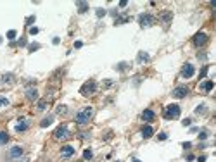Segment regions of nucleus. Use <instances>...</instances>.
I'll list each match as a JSON object with an SVG mask.
<instances>
[{
    "instance_id": "nucleus-22",
    "label": "nucleus",
    "mask_w": 216,
    "mask_h": 162,
    "mask_svg": "<svg viewBox=\"0 0 216 162\" xmlns=\"http://www.w3.org/2000/svg\"><path fill=\"white\" fill-rule=\"evenodd\" d=\"M202 112H206V105L202 104V105H197L196 109V114H202Z\"/></svg>"
},
{
    "instance_id": "nucleus-30",
    "label": "nucleus",
    "mask_w": 216,
    "mask_h": 162,
    "mask_svg": "<svg viewBox=\"0 0 216 162\" xmlns=\"http://www.w3.org/2000/svg\"><path fill=\"white\" fill-rule=\"evenodd\" d=\"M37 48H40L38 43H33V45H30V50H31V52H33V50H37Z\"/></svg>"
},
{
    "instance_id": "nucleus-5",
    "label": "nucleus",
    "mask_w": 216,
    "mask_h": 162,
    "mask_svg": "<svg viewBox=\"0 0 216 162\" xmlns=\"http://www.w3.org/2000/svg\"><path fill=\"white\" fill-rule=\"evenodd\" d=\"M192 43H194L196 47L206 45V43H208V35H206V33H197V35L194 36V40H192Z\"/></svg>"
},
{
    "instance_id": "nucleus-9",
    "label": "nucleus",
    "mask_w": 216,
    "mask_h": 162,
    "mask_svg": "<svg viewBox=\"0 0 216 162\" xmlns=\"http://www.w3.org/2000/svg\"><path fill=\"white\" fill-rule=\"evenodd\" d=\"M142 119H144V121H147V123L154 121V119H156V114H154V110H151V109H145V110L142 112Z\"/></svg>"
},
{
    "instance_id": "nucleus-27",
    "label": "nucleus",
    "mask_w": 216,
    "mask_h": 162,
    "mask_svg": "<svg viewBox=\"0 0 216 162\" xmlns=\"http://www.w3.org/2000/svg\"><path fill=\"white\" fill-rule=\"evenodd\" d=\"M57 112H59V114H64V112H66V105H59V107H57Z\"/></svg>"
},
{
    "instance_id": "nucleus-34",
    "label": "nucleus",
    "mask_w": 216,
    "mask_h": 162,
    "mask_svg": "<svg viewBox=\"0 0 216 162\" xmlns=\"http://www.w3.org/2000/svg\"><path fill=\"white\" fill-rule=\"evenodd\" d=\"M132 162H140V161H138V159H133V161H132Z\"/></svg>"
},
{
    "instance_id": "nucleus-19",
    "label": "nucleus",
    "mask_w": 216,
    "mask_h": 162,
    "mask_svg": "<svg viewBox=\"0 0 216 162\" xmlns=\"http://www.w3.org/2000/svg\"><path fill=\"white\" fill-rule=\"evenodd\" d=\"M163 21H164L166 24H170V21H171V12H170V11H166V12L163 14Z\"/></svg>"
},
{
    "instance_id": "nucleus-8",
    "label": "nucleus",
    "mask_w": 216,
    "mask_h": 162,
    "mask_svg": "<svg viewBox=\"0 0 216 162\" xmlns=\"http://www.w3.org/2000/svg\"><path fill=\"white\" fill-rule=\"evenodd\" d=\"M138 21H140V26H144V28H147V26H151V24L154 22V18H152L151 14H142Z\"/></svg>"
},
{
    "instance_id": "nucleus-31",
    "label": "nucleus",
    "mask_w": 216,
    "mask_h": 162,
    "mask_svg": "<svg viewBox=\"0 0 216 162\" xmlns=\"http://www.w3.org/2000/svg\"><path fill=\"white\" fill-rule=\"evenodd\" d=\"M104 14H106V11H104V9H97V16H99V18H102Z\"/></svg>"
},
{
    "instance_id": "nucleus-7",
    "label": "nucleus",
    "mask_w": 216,
    "mask_h": 162,
    "mask_svg": "<svg viewBox=\"0 0 216 162\" xmlns=\"http://www.w3.org/2000/svg\"><path fill=\"white\" fill-rule=\"evenodd\" d=\"M187 93H189V88H187V86H177V88L173 90L171 95H173L175 98H185V97H187Z\"/></svg>"
},
{
    "instance_id": "nucleus-33",
    "label": "nucleus",
    "mask_w": 216,
    "mask_h": 162,
    "mask_svg": "<svg viewBox=\"0 0 216 162\" xmlns=\"http://www.w3.org/2000/svg\"><path fill=\"white\" fill-rule=\"evenodd\" d=\"M33 21H35V16H31V18H28V19H26V22H28V24H31Z\"/></svg>"
},
{
    "instance_id": "nucleus-28",
    "label": "nucleus",
    "mask_w": 216,
    "mask_h": 162,
    "mask_svg": "<svg viewBox=\"0 0 216 162\" xmlns=\"http://www.w3.org/2000/svg\"><path fill=\"white\" fill-rule=\"evenodd\" d=\"M37 33H38V28H35V26L30 28V35H37Z\"/></svg>"
},
{
    "instance_id": "nucleus-18",
    "label": "nucleus",
    "mask_w": 216,
    "mask_h": 162,
    "mask_svg": "<svg viewBox=\"0 0 216 162\" xmlns=\"http://www.w3.org/2000/svg\"><path fill=\"white\" fill-rule=\"evenodd\" d=\"M26 128H28V124H26V121H21L19 124L16 126V131H18V133H21V131H24Z\"/></svg>"
},
{
    "instance_id": "nucleus-4",
    "label": "nucleus",
    "mask_w": 216,
    "mask_h": 162,
    "mask_svg": "<svg viewBox=\"0 0 216 162\" xmlns=\"http://www.w3.org/2000/svg\"><path fill=\"white\" fill-rule=\"evenodd\" d=\"M68 136H69V129L66 126H59L54 131V138H56V140H66Z\"/></svg>"
},
{
    "instance_id": "nucleus-25",
    "label": "nucleus",
    "mask_w": 216,
    "mask_h": 162,
    "mask_svg": "<svg viewBox=\"0 0 216 162\" xmlns=\"http://www.w3.org/2000/svg\"><path fill=\"white\" fill-rule=\"evenodd\" d=\"M7 105H9V100L4 98V97H0V107H7Z\"/></svg>"
},
{
    "instance_id": "nucleus-24",
    "label": "nucleus",
    "mask_w": 216,
    "mask_h": 162,
    "mask_svg": "<svg viewBox=\"0 0 216 162\" xmlns=\"http://www.w3.org/2000/svg\"><path fill=\"white\" fill-rule=\"evenodd\" d=\"M12 78H14L12 74H5V76H4L2 79H4V83H11V81H12Z\"/></svg>"
},
{
    "instance_id": "nucleus-10",
    "label": "nucleus",
    "mask_w": 216,
    "mask_h": 162,
    "mask_svg": "<svg viewBox=\"0 0 216 162\" xmlns=\"http://www.w3.org/2000/svg\"><path fill=\"white\" fill-rule=\"evenodd\" d=\"M75 154V148L71 147V145H66V147H62V150H61V155L64 157V159H68V157H71Z\"/></svg>"
},
{
    "instance_id": "nucleus-23",
    "label": "nucleus",
    "mask_w": 216,
    "mask_h": 162,
    "mask_svg": "<svg viewBox=\"0 0 216 162\" xmlns=\"http://www.w3.org/2000/svg\"><path fill=\"white\" fill-rule=\"evenodd\" d=\"M47 109V102L45 100H40L38 102V110H45Z\"/></svg>"
},
{
    "instance_id": "nucleus-11",
    "label": "nucleus",
    "mask_w": 216,
    "mask_h": 162,
    "mask_svg": "<svg viewBox=\"0 0 216 162\" xmlns=\"http://www.w3.org/2000/svg\"><path fill=\"white\" fill-rule=\"evenodd\" d=\"M9 155H11L12 159H18V157L23 155V148H21V147H12L11 152H9Z\"/></svg>"
},
{
    "instance_id": "nucleus-13",
    "label": "nucleus",
    "mask_w": 216,
    "mask_h": 162,
    "mask_svg": "<svg viewBox=\"0 0 216 162\" xmlns=\"http://www.w3.org/2000/svg\"><path fill=\"white\" fill-rule=\"evenodd\" d=\"M152 135H154V129H152L151 126H144V128H142V136H144V138H151Z\"/></svg>"
},
{
    "instance_id": "nucleus-2",
    "label": "nucleus",
    "mask_w": 216,
    "mask_h": 162,
    "mask_svg": "<svg viewBox=\"0 0 216 162\" xmlns=\"http://www.w3.org/2000/svg\"><path fill=\"white\" fill-rule=\"evenodd\" d=\"M97 91V83L94 81V79H90V81H87L81 88H80V93L83 95V97H90V95H94Z\"/></svg>"
},
{
    "instance_id": "nucleus-32",
    "label": "nucleus",
    "mask_w": 216,
    "mask_h": 162,
    "mask_svg": "<svg viewBox=\"0 0 216 162\" xmlns=\"http://www.w3.org/2000/svg\"><path fill=\"white\" fill-rule=\"evenodd\" d=\"M166 138H168V135H166V133H161V135H159V140H166Z\"/></svg>"
},
{
    "instance_id": "nucleus-21",
    "label": "nucleus",
    "mask_w": 216,
    "mask_h": 162,
    "mask_svg": "<svg viewBox=\"0 0 216 162\" xmlns=\"http://www.w3.org/2000/svg\"><path fill=\"white\" fill-rule=\"evenodd\" d=\"M138 60H140V62H144V60H149V55L145 54V52H140V54H138Z\"/></svg>"
},
{
    "instance_id": "nucleus-1",
    "label": "nucleus",
    "mask_w": 216,
    "mask_h": 162,
    "mask_svg": "<svg viewBox=\"0 0 216 162\" xmlns=\"http://www.w3.org/2000/svg\"><path fill=\"white\" fill-rule=\"evenodd\" d=\"M92 116H94V109L92 107H85V109H81L78 114H76V123L78 124H87L90 119H92Z\"/></svg>"
},
{
    "instance_id": "nucleus-15",
    "label": "nucleus",
    "mask_w": 216,
    "mask_h": 162,
    "mask_svg": "<svg viewBox=\"0 0 216 162\" xmlns=\"http://www.w3.org/2000/svg\"><path fill=\"white\" fill-rule=\"evenodd\" d=\"M52 121H54V117H52V116H47V117H45V119H43V121L40 123V126H42V128L50 126V124H52Z\"/></svg>"
},
{
    "instance_id": "nucleus-20",
    "label": "nucleus",
    "mask_w": 216,
    "mask_h": 162,
    "mask_svg": "<svg viewBox=\"0 0 216 162\" xmlns=\"http://www.w3.org/2000/svg\"><path fill=\"white\" fill-rule=\"evenodd\" d=\"M92 157H94V154H92V150H88V148H87V150L83 152V159H85V161H90Z\"/></svg>"
},
{
    "instance_id": "nucleus-17",
    "label": "nucleus",
    "mask_w": 216,
    "mask_h": 162,
    "mask_svg": "<svg viewBox=\"0 0 216 162\" xmlns=\"http://www.w3.org/2000/svg\"><path fill=\"white\" fill-rule=\"evenodd\" d=\"M87 9H88V4H87V2H78V11L80 12H87Z\"/></svg>"
},
{
    "instance_id": "nucleus-3",
    "label": "nucleus",
    "mask_w": 216,
    "mask_h": 162,
    "mask_svg": "<svg viewBox=\"0 0 216 162\" xmlns=\"http://www.w3.org/2000/svg\"><path fill=\"white\" fill-rule=\"evenodd\" d=\"M180 116V107L177 104H170L164 107V119H175Z\"/></svg>"
},
{
    "instance_id": "nucleus-6",
    "label": "nucleus",
    "mask_w": 216,
    "mask_h": 162,
    "mask_svg": "<svg viewBox=\"0 0 216 162\" xmlns=\"http://www.w3.org/2000/svg\"><path fill=\"white\" fill-rule=\"evenodd\" d=\"M194 72H196V69H194V66L192 64H185L183 67H182V78H192L194 76Z\"/></svg>"
},
{
    "instance_id": "nucleus-16",
    "label": "nucleus",
    "mask_w": 216,
    "mask_h": 162,
    "mask_svg": "<svg viewBox=\"0 0 216 162\" xmlns=\"http://www.w3.org/2000/svg\"><path fill=\"white\" fill-rule=\"evenodd\" d=\"M9 142V135L5 131H0V145H5Z\"/></svg>"
},
{
    "instance_id": "nucleus-26",
    "label": "nucleus",
    "mask_w": 216,
    "mask_h": 162,
    "mask_svg": "<svg viewBox=\"0 0 216 162\" xmlns=\"http://www.w3.org/2000/svg\"><path fill=\"white\" fill-rule=\"evenodd\" d=\"M7 38H9V40H14V38H16V31H14V29H11V31L7 33Z\"/></svg>"
},
{
    "instance_id": "nucleus-14",
    "label": "nucleus",
    "mask_w": 216,
    "mask_h": 162,
    "mask_svg": "<svg viewBox=\"0 0 216 162\" xmlns=\"http://www.w3.org/2000/svg\"><path fill=\"white\" fill-rule=\"evenodd\" d=\"M213 86H215V83H213V81H204V83H201V86H199V88H201L202 91H211V90H213Z\"/></svg>"
},
{
    "instance_id": "nucleus-29",
    "label": "nucleus",
    "mask_w": 216,
    "mask_h": 162,
    "mask_svg": "<svg viewBox=\"0 0 216 162\" xmlns=\"http://www.w3.org/2000/svg\"><path fill=\"white\" fill-rule=\"evenodd\" d=\"M199 138H201V140H206V138H208V133H206V131H201Z\"/></svg>"
},
{
    "instance_id": "nucleus-12",
    "label": "nucleus",
    "mask_w": 216,
    "mask_h": 162,
    "mask_svg": "<svg viewBox=\"0 0 216 162\" xmlns=\"http://www.w3.org/2000/svg\"><path fill=\"white\" fill-rule=\"evenodd\" d=\"M26 98L28 100H37L38 98V91L35 90V88H28L26 90Z\"/></svg>"
}]
</instances>
